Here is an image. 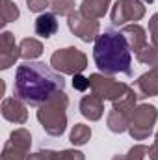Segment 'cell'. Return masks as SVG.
Masks as SVG:
<instances>
[{
    "instance_id": "obj_2",
    "label": "cell",
    "mask_w": 158,
    "mask_h": 160,
    "mask_svg": "<svg viewBox=\"0 0 158 160\" xmlns=\"http://www.w3.org/2000/svg\"><path fill=\"white\" fill-rule=\"evenodd\" d=\"M93 60L101 73L117 75L130 73V48L123 34L119 32H104L93 45Z\"/></svg>"
},
{
    "instance_id": "obj_3",
    "label": "cell",
    "mask_w": 158,
    "mask_h": 160,
    "mask_svg": "<svg viewBox=\"0 0 158 160\" xmlns=\"http://www.w3.org/2000/svg\"><path fill=\"white\" fill-rule=\"evenodd\" d=\"M56 30H58V22H56V17L54 15L45 13V15H39L37 17V21H36V32H37V36L48 38Z\"/></svg>"
},
{
    "instance_id": "obj_1",
    "label": "cell",
    "mask_w": 158,
    "mask_h": 160,
    "mask_svg": "<svg viewBox=\"0 0 158 160\" xmlns=\"http://www.w3.org/2000/svg\"><path fill=\"white\" fill-rule=\"evenodd\" d=\"M65 78L41 62H24L17 67L13 91L22 102L30 106L48 102L58 93H62Z\"/></svg>"
}]
</instances>
